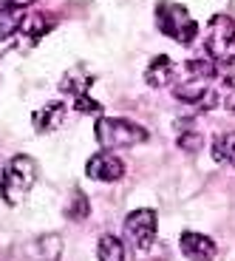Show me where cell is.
Wrapping results in <instances>:
<instances>
[{
  "instance_id": "8992f818",
  "label": "cell",
  "mask_w": 235,
  "mask_h": 261,
  "mask_svg": "<svg viewBox=\"0 0 235 261\" xmlns=\"http://www.w3.org/2000/svg\"><path fill=\"white\" fill-rule=\"evenodd\" d=\"M85 176L94 182H119L125 176V162L113 150H99L85 162Z\"/></svg>"
},
{
  "instance_id": "e0dca14e",
  "label": "cell",
  "mask_w": 235,
  "mask_h": 261,
  "mask_svg": "<svg viewBox=\"0 0 235 261\" xmlns=\"http://www.w3.org/2000/svg\"><path fill=\"white\" fill-rule=\"evenodd\" d=\"M66 216L71 219V222H85V219L91 216V202H88V196H85L82 190H74L71 193V202H68V207H66Z\"/></svg>"
},
{
  "instance_id": "ba28073f",
  "label": "cell",
  "mask_w": 235,
  "mask_h": 261,
  "mask_svg": "<svg viewBox=\"0 0 235 261\" xmlns=\"http://www.w3.org/2000/svg\"><path fill=\"white\" fill-rule=\"evenodd\" d=\"M144 83L151 88H173L176 83V63L164 54H156V57L148 63L144 68Z\"/></svg>"
},
{
  "instance_id": "8fae6325",
  "label": "cell",
  "mask_w": 235,
  "mask_h": 261,
  "mask_svg": "<svg viewBox=\"0 0 235 261\" xmlns=\"http://www.w3.org/2000/svg\"><path fill=\"white\" fill-rule=\"evenodd\" d=\"M51 29H54V20L48 17V14H43V12H28L26 17H23V23H20V32H17V34H23V40L32 46V43H37L40 37H46Z\"/></svg>"
},
{
  "instance_id": "277c9868",
  "label": "cell",
  "mask_w": 235,
  "mask_h": 261,
  "mask_svg": "<svg viewBox=\"0 0 235 261\" xmlns=\"http://www.w3.org/2000/svg\"><path fill=\"white\" fill-rule=\"evenodd\" d=\"M204 51L216 65L235 63V20L229 14H213L207 23V37H204Z\"/></svg>"
},
{
  "instance_id": "3957f363",
  "label": "cell",
  "mask_w": 235,
  "mask_h": 261,
  "mask_svg": "<svg viewBox=\"0 0 235 261\" xmlns=\"http://www.w3.org/2000/svg\"><path fill=\"white\" fill-rule=\"evenodd\" d=\"M156 26L164 37H170L179 46H190L198 34V23L193 20V14L187 12V6L173 3V0H159L156 3Z\"/></svg>"
},
{
  "instance_id": "2e32d148",
  "label": "cell",
  "mask_w": 235,
  "mask_h": 261,
  "mask_svg": "<svg viewBox=\"0 0 235 261\" xmlns=\"http://www.w3.org/2000/svg\"><path fill=\"white\" fill-rule=\"evenodd\" d=\"M216 91H218V102H224V108L235 114V71L218 74Z\"/></svg>"
},
{
  "instance_id": "ac0fdd59",
  "label": "cell",
  "mask_w": 235,
  "mask_h": 261,
  "mask_svg": "<svg viewBox=\"0 0 235 261\" xmlns=\"http://www.w3.org/2000/svg\"><path fill=\"white\" fill-rule=\"evenodd\" d=\"M201 145H204V137H201V134H196L193 125L187 122V130L182 128V134H179V148L187 150V153H196V150H201Z\"/></svg>"
},
{
  "instance_id": "30bf717a",
  "label": "cell",
  "mask_w": 235,
  "mask_h": 261,
  "mask_svg": "<svg viewBox=\"0 0 235 261\" xmlns=\"http://www.w3.org/2000/svg\"><path fill=\"white\" fill-rule=\"evenodd\" d=\"M94 74L85 68V65H74L71 71H66L63 74V80H60V88L66 94H71L74 99H79V97H85L88 94V88L94 85Z\"/></svg>"
},
{
  "instance_id": "9c48e42d",
  "label": "cell",
  "mask_w": 235,
  "mask_h": 261,
  "mask_svg": "<svg viewBox=\"0 0 235 261\" xmlns=\"http://www.w3.org/2000/svg\"><path fill=\"white\" fill-rule=\"evenodd\" d=\"M66 119V105L63 102H46L43 108L32 114V125L37 134H48V130H57Z\"/></svg>"
},
{
  "instance_id": "4fadbf2b",
  "label": "cell",
  "mask_w": 235,
  "mask_h": 261,
  "mask_svg": "<svg viewBox=\"0 0 235 261\" xmlns=\"http://www.w3.org/2000/svg\"><path fill=\"white\" fill-rule=\"evenodd\" d=\"M32 253L37 261H60V255H63V242H60L57 233H43L37 242H34Z\"/></svg>"
},
{
  "instance_id": "ffe728a7",
  "label": "cell",
  "mask_w": 235,
  "mask_h": 261,
  "mask_svg": "<svg viewBox=\"0 0 235 261\" xmlns=\"http://www.w3.org/2000/svg\"><path fill=\"white\" fill-rule=\"evenodd\" d=\"M6 6H14V9H28L32 3H37V0H3Z\"/></svg>"
},
{
  "instance_id": "5bb4252c",
  "label": "cell",
  "mask_w": 235,
  "mask_h": 261,
  "mask_svg": "<svg viewBox=\"0 0 235 261\" xmlns=\"http://www.w3.org/2000/svg\"><path fill=\"white\" fill-rule=\"evenodd\" d=\"M23 17H26V12H23V9L6 6V3L0 6V43H3V40H12L14 34L20 32Z\"/></svg>"
},
{
  "instance_id": "52a82bcc",
  "label": "cell",
  "mask_w": 235,
  "mask_h": 261,
  "mask_svg": "<svg viewBox=\"0 0 235 261\" xmlns=\"http://www.w3.org/2000/svg\"><path fill=\"white\" fill-rule=\"evenodd\" d=\"M179 247H182L187 261H216L218 255V244L210 236L196 233V230H184L182 239H179Z\"/></svg>"
},
{
  "instance_id": "d6986e66",
  "label": "cell",
  "mask_w": 235,
  "mask_h": 261,
  "mask_svg": "<svg viewBox=\"0 0 235 261\" xmlns=\"http://www.w3.org/2000/svg\"><path fill=\"white\" fill-rule=\"evenodd\" d=\"M74 108H77V111H82V114H102V105H99L91 94H85V97L74 99Z\"/></svg>"
},
{
  "instance_id": "5b68a950",
  "label": "cell",
  "mask_w": 235,
  "mask_h": 261,
  "mask_svg": "<svg viewBox=\"0 0 235 261\" xmlns=\"http://www.w3.org/2000/svg\"><path fill=\"white\" fill-rule=\"evenodd\" d=\"M156 230H159V219H156V210L151 207H139V210H131L128 219H125V239L128 247L133 250L136 255L148 253L156 242Z\"/></svg>"
},
{
  "instance_id": "6da1fadb",
  "label": "cell",
  "mask_w": 235,
  "mask_h": 261,
  "mask_svg": "<svg viewBox=\"0 0 235 261\" xmlns=\"http://www.w3.org/2000/svg\"><path fill=\"white\" fill-rule=\"evenodd\" d=\"M94 137L102 150H116V148H133L148 139V130L133 119L125 117H99L94 125Z\"/></svg>"
},
{
  "instance_id": "9a60e30c",
  "label": "cell",
  "mask_w": 235,
  "mask_h": 261,
  "mask_svg": "<svg viewBox=\"0 0 235 261\" xmlns=\"http://www.w3.org/2000/svg\"><path fill=\"white\" fill-rule=\"evenodd\" d=\"M97 258L99 261H125V242L113 233H105L97 244Z\"/></svg>"
},
{
  "instance_id": "7c38bea8",
  "label": "cell",
  "mask_w": 235,
  "mask_h": 261,
  "mask_svg": "<svg viewBox=\"0 0 235 261\" xmlns=\"http://www.w3.org/2000/svg\"><path fill=\"white\" fill-rule=\"evenodd\" d=\"M213 150V159L218 165H227V168H235V130H227V134H218L210 145Z\"/></svg>"
},
{
  "instance_id": "7a4b0ae2",
  "label": "cell",
  "mask_w": 235,
  "mask_h": 261,
  "mask_svg": "<svg viewBox=\"0 0 235 261\" xmlns=\"http://www.w3.org/2000/svg\"><path fill=\"white\" fill-rule=\"evenodd\" d=\"M37 182V162L26 153H17V156L9 159V165L3 168V176H0V196L6 204H20L28 196V190Z\"/></svg>"
}]
</instances>
